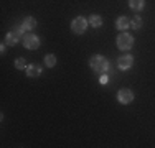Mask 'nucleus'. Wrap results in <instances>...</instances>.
<instances>
[{"mask_svg": "<svg viewBox=\"0 0 155 148\" xmlns=\"http://www.w3.org/2000/svg\"><path fill=\"white\" fill-rule=\"evenodd\" d=\"M89 66L93 68V71L99 72V74H104V72L110 71L109 61H107L104 56H101V54H96V56L91 58V59H89Z\"/></svg>", "mask_w": 155, "mask_h": 148, "instance_id": "obj_1", "label": "nucleus"}, {"mask_svg": "<svg viewBox=\"0 0 155 148\" xmlns=\"http://www.w3.org/2000/svg\"><path fill=\"white\" fill-rule=\"evenodd\" d=\"M134 46V38H132V35H129V33H120L119 36H117V48L122 51H127L130 50V48Z\"/></svg>", "mask_w": 155, "mask_h": 148, "instance_id": "obj_2", "label": "nucleus"}, {"mask_svg": "<svg viewBox=\"0 0 155 148\" xmlns=\"http://www.w3.org/2000/svg\"><path fill=\"white\" fill-rule=\"evenodd\" d=\"M87 28V20L83 17H78L71 21V31L76 33V35H83Z\"/></svg>", "mask_w": 155, "mask_h": 148, "instance_id": "obj_3", "label": "nucleus"}, {"mask_svg": "<svg viewBox=\"0 0 155 148\" xmlns=\"http://www.w3.org/2000/svg\"><path fill=\"white\" fill-rule=\"evenodd\" d=\"M23 46L27 48V50H36V48L40 46V38L36 35L28 33V35L23 36Z\"/></svg>", "mask_w": 155, "mask_h": 148, "instance_id": "obj_4", "label": "nucleus"}, {"mask_svg": "<svg viewBox=\"0 0 155 148\" xmlns=\"http://www.w3.org/2000/svg\"><path fill=\"white\" fill-rule=\"evenodd\" d=\"M117 101L120 104H130L134 101V92H132L130 89H120V91L117 92Z\"/></svg>", "mask_w": 155, "mask_h": 148, "instance_id": "obj_5", "label": "nucleus"}, {"mask_svg": "<svg viewBox=\"0 0 155 148\" xmlns=\"http://www.w3.org/2000/svg\"><path fill=\"white\" fill-rule=\"evenodd\" d=\"M134 64V58L130 56V54H124V56H120L117 59V66H119L122 71H127V69H130V66Z\"/></svg>", "mask_w": 155, "mask_h": 148, "instance_id": "obj_6", "label": "nucleus"}, {"mask_svg": "<svg viewBox=\"0 0 155 148\" xmlns=\"http://www.w3.org/2000/svg\"><path fill=\"white\" fill-rule=\"evenodd\" d=\"M36 27V20L33 17H27L23 20V23H21V27H18V31L23 33V31H30V30H33Z\"/></svg>", "mask_w": 155, "mask_h": 148, "instance_id": "obj_7", "label": "nucleus"}, {"mask_svg": "<svg viewBox=\"0 0 155 148\" xmlns=\"http://www.w3.org/2000/svg\"><path fill=\"white\" fill-rule=\"evenodd\" d=\"M20 36H21V33L18 31H8L5 35V43L8 44V46H15V44L18 43V40H20Z\"/></svg>", "mask_w": 155, "mask_h": 148, "instance_id": "obj_8", "label": "nucleus"}, {"mask_svg": "<svg viewBox=\"0 0 155 148\" xmlns=\"http://www.w3.org/2000/svg\"><path fill=\"white\" fill-rule=\"evenodd\" d=\"M40 74H41V66H38V64L27 66V76L28 77H38Z\"/></svg>", "mask_w": 155, "mask_h": 148, "instance_id": "obj_9", "label": "nucleus"}, {"mask_svg": "<svg viewBox=\"0 0 155 148\" xmlns=\"http://www.w3.org/2000/svg\"><path fill=\"white\" fill-rule=\"evenodd\" d=\"M116 27L119 28V30H127L129 27H130V20H129L127 17H119V18H117Z\"/></svg>", "mask_w": 155, "mask_h": 148, "instance_id": "obj_10", "label": "nucleus"}, {"mask_svg": "<svg viewBox=\"0 0 155 148\" xmlns=\"http://www.w3.org/2000/svg\"><path fill=\"white\" fill-rule=\"evenodd\" d=\"M143 5H145V2H143V0H129V7H130L134 12H139V10H142Z\"/></svg>", "mask_w": 155, "mask_h": 148, "instance_id": "obj_11", "label": "nucleus"}, {"mask_svg": "<svg viewBox=\"0 0 155 148\" xmlns=\"http://www.w3.org/2000/svg\"><path fill=\"white\" fill-rule=\"evenodd\" d=\"M89 25L93 28L102 27V17H99V15H91V17H89Z\"/></svg>", "mask_w": 155, "mask_h": 148, "instance_id": "obj_12", "label": "nucleus"}, {"mask_svg": "<svg viewBox=\"0 0 155 148\" xmlns=\"http://www.w3.org/2000/svg\"><path fill=\"white\" fill-rule=\"evenodd\" d=\"M45 64L48 68H54L56 66V56L54 54H46L45 56Z\"/></svg>", "mask_w": 155, "mask_h": 148, "instance_id": "obj_13", "label": "nucleus"}, {"mask_svg": "<svg viewBox=\"0 0 155 148\" xmlns=\"http://www.w3.org/2000/svg\"><path fill=\"white\" fill-rule=\"evenodd\" d=\"M130 27L134 28V30H139V28H142V18H140L139 15H137V17H134V18L130 20Z\"/></svg>", "mask_w": 155, "mask_h": 148, "instance_id": "obj_14", "label": "nucleus"}, {"mask_svg": "<svg viewBox=\"0 0 155 148\" xmlns=\"http://www.w3.org/2000/svg\"><path fill=\"white\" fill-rule=\"evenodd\" d=\"M15 68L20 69V71H21V69H27V61H25L23 58H18L15 61Z\"/></svg>", "mask_w": 155, "mask_h": 148, "instance_id": "obj_15", "label": "nucleus"}, {"mask_svg": "<svg viewBox=\"0 0 155 148\" xmlns=\"http://www.w3.org/2000/svg\"><path fill=\"white\" fill-rule=\"evenodd\" d=\"M99 82H101V84H106V82H107V76H106V74H101V77H99Z\"/></svg>", "mask_w": 155, "mask_h": 148, "instance_id": "obj_16", "label": "nucleus"}, {"mask_svg": "<svg viewBox=\"0 0 155 148\" xmlns=\"http://www.w3.org/2000/svg\"><path fill=\"white\" fill-rule=\"evenodd\" d=\"M5 44H7V43H2V46H0V51H2V53L5 51Z\"/></svg>", "mask_w": 155, "mask_h": 148, "instance_id": "obj_17", "label": "nucleus"}]
</instances>
